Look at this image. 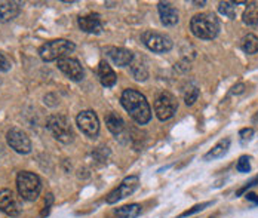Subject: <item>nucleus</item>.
I'll list each match as a JSON object with an SVG mask.
<instances>
[{"instance_id":"6ab92c4d","label":"nucleus","mask_w":258,"mask_h":218,"mask_svg":"<svg viewBox=\"0 0 258 218\" xmlns=\"http://www.w3.org/2000/svg\"><path fill=\"white\" fill-rule=\"evenodd\" d=\"M230 138H223V140H220L206 155H205V161H212V159H218V158H223L227 152H229V149H230Z\"/></svg>"},{"instance_id":"c756f323","label":"nucleus","mask_w":258,"mask_h":218,"mask_svg":"<svg viewBox=\"0 0 258 218\" xmlns=\"http://www.w3.org/2000/svg\"><path fill=\"white\" fill-rule=\"evenodd\" d=\"M52 202H54V196H52V193H48V195H46V199H45V208H43V211L40 213V217L45 218L49 216V211H51Z\"/></svg>"},{"instance_id":"20e7f679","label":"nucleus","mask_w":258,"mask_h":218,"mask_svg":"<svg viewBox=\"0 0 258 218\" xmlns=\"http://www.w3.org/2000/svg\"><path fill=\"white\" fill-rule=\"evenodd\" d=\"M16 190L21 199L27 202H34L40 196L42 181L37 174L30 171H22L16 175Z\"/></svg>"},{"instance_id":"6e6552de","label":"nucleus","mask_w":258,"mask_h":218,"mask_svg":"<svg viewBox=\"0 0 258 218\" xmlns=\"http://www.w3.org/2000/svg\"><path fill=\"white\" fill-rule=\"evenodd\" d=\"M76 123L82 134H85L89 138H95L100 134V119L95 111L92 110H83L77 114Z\"/></svg>"},{"instance_id":"b1692460","label":"nucleus","mask_w":258,"mask_h":218,"mask_svg":"<svg viewBox=\"0 0 258 218\" xmlns=\"http://www.w3.org/2000/svg\"><path fill=\"white\" fill-rule=\"evenodd\" d=\"M218 12L229 19L236 18V4L233 1H221L218 4Z\"/></svg>"},{"instance_id":"2eb2a0df","label":"nucleus","mask_w":258,"mask_h":218,"mask_svg":"<svg viewBox=\"0 0 258 218\" xmlns=\"http://www.w3.org/2000/svg\"><path fill=\"white\" fill-rule=\"evenodd\" d=\"M77 25L82 31L89 33V34H101L103 33V24L100 21L98 13H91L85 16L77 18Z\"/></svg>"},{"instance_id":"9b49d317","label":"nucleus","mask_w":258,"mask_h":218,"mask_svg":"<svg viewBox=\"0 0 258 218\" xmlns=\"http://www.w3.org/2000/svg\"><path fill=\"white\" fill-rule=\"evenodd\" d=\"M0 213L7 217H18L22 213V204L10 189L0 190Z\"/></svg>"},{"instance_id":"f03ea898","label":"nucleus","mask_w":258,"mask_h":218,"mask_svg":"<svg viewBox=\"0 0 258 218\" xmlns=\"http://www.w3.org/2000/svg\"><path fill=\"white\" fill-rule=\"evenodd\" d=\"M190 31L197 39L212 40L220 33V19L211 12L196 13L190 19Z\"/></svg>"},{"instance_id":"7ed1b4c3","label":"nucleus","mask_w":258,"mask_h":218,"mask_svg":"<svg viewBox=\"0 0 258 218\" xmlns=\"http://www.w3.org/2000/svg\"><path fill=\"white\" fill-rule=\"evenodd\" d=\"M76 49V45L67 39H55V40H49L46 43H43L39 48V56L46 61V62H52V61H58L61 58L68 56L70 54H73Z\"/></svg>"},{"instance_id":"f704fd0d","label":"nucleus","mask_w":258,"mask_h":218,"mask_svg":"<svg viewBox=\"0 0 258 218\" xmlns=\"http://www.w3.org/2000/svg\"><path fill=\"white\" fill-rule=\"evenodd\" d=\"M193 4H197V6H205L206 1H193Z\"/></svg>"},{"instance_id":"a878e982","label":"nucleus","mask_w":258,"mask_h":218,"mask_svg":"<svg viewBox=\"0 0 258 218\" xmlns=\"http://www.w3.org/2000/svg\"><path fill=\"white\" fill-rule=\"evenodd\" d=\"M214 202H203V204H197V205H194L193 208H190V210H187V211H184L181 216H178L177 218H187V217H192V216H194V214H197V213H200V211H203L205 208H208V207H211Z\"/></svg>"},{"instance_id":"ddd939ff","label":"nucleus","mask_w":258,"mask_h":218,"mask_svg":"<svg viewBox=\"0 0 258 218\" xmlns=\"http://www.w3.org/2000/svg\"><path fill=\"white\" fill-rule=\"evenodd\" d=\"M157 10H159V16H160V21L163 25L174 27L178 24V21H180L178 9L175 6H172L169 1H160L157 4Z\"/></svg>"},{"instance_id":"39448f33","label":"nucleus","mask_w":258,"mask_h":218,"mask_svg":"<svg viewBox=\"0 0 258 218\" xmlns=\"http://www.w3.org/2000/svg\"><path fill=\"white\" fill-rule=\"evenodd\" d=\"M46 128L54 135V138L63 144H70L74 140V132L70 120L64 114H52L46 120Z\"/></svg>"},{"instance_id":"0eeeda50","label":"nucleus","mask_w":258,"mask_h":218,"mask_svg":"<svg viewBox=\"0 0 258 218\" xmlns=\"http://www.w3.org/2000/svg\"><path fill=\"white\" fill-rule=\"evenodd\" d=\"M178 110V101L171 92H160L154 100V113L160 122H166L175 116Z\"/></svg>"},{"instance_id":"cd10ccee","label":"nucleus","mask_w":258,"mask_h":218,"mask_svg":"<svg viewBox=\"0 0 258 218\" xmlns=\"http://www.w3.org/2000/svg\"><path fill=\"white\" fill-rule=\"evenodd\" d=\"M254 134H256L254 128H244V129H241V132H239L241 141H242V143L251 141V140L254 138Z\"/></svg>"},{"instance_id":"1a4fd4ad","label":"nucleus","mask_w":258,"mask_h":218,"mask_svg":"<svg viewBox=\"0 0 258 218\" xmlns=\"http://www.w3.org/2000/svg\"><path fill=\"white\" fill-rule=\"evenodd\" d=\"M139 186V178L136 175H129L127 177L115 190H112L109 195H107V204L113 205V204H118L119 201L122 199H127L128 196H130Z\"/></svg>"},{"instance_id":"c85d7f7f","label":"nucleus","mask_w":258,"mask_h":218,"mask_svg":"<svg viewBox=\"0 0 258 218\" xmlns=\"http://www.w3.org/2000/svg\"><path fill=\"white\" fill-rule=\"evenodd\" d=\"M10 68H12V61L3 52H0V71L7 73Z\"/></svg>"},{"instance_id":"e433bc0d","label":"nucleus","mask_w":258,"mask_h":218,"mask_svg":"<svg viewBox=\"0 0 258 218\" xmlns=\"http://www.w3.org/2000/svg\"><path fill=\"white\" fill-rule=\"evenodd\" d=\"M0 86H1V79H0Z\"/></svg>"},{"instance_id":"4be33fe9","label":"nucleus","mask_w":258,"mask_h":218,"mask_svg":"<svg viewBox=\"0 0 258 218\" xmlns=\"http://www.w3.org/2000/svg\"><path fill=\"white\" fill-rule=\"evenodd\" d=\"M141 213H142V208L138 204L125 205V207H121L115 211V214L119 218H136L141 216Z\"/></svg>"},{"instance_id":"4468645a","label":"nucleus","mask_w":258,"mask_h":218,"mask_svg":"<svg viewBox=\"0 0 258 218\" xmlns=\"http://www.w3.org/2000/svg\"><path fill=\"white\" fill-rule=\"evenodd\" d=\"M106 52H107V56L112 59V62L118 67H128L133 61V54L125 48L112 46V48H107Z\"/></svg>"},{"instance_id":"423d86ee","label":"nucleus","mask_w":258,"mask_h":218,"mask_svg":"<svg viewBox=\"0 0 258 218\" xmlns=\"http://www.w3.org/2000/svg\"><path fill=\"white\" fill-rule=\"evenodd\" d=\"M141 42L154 54H168L174 48V42L168 34L154 30H145L141 34Z\"/></svg>"},{"instance_id":"9d476101","label":"nucleus","mask_w":258,"mask_h":218,"mask_svg":"<svg viewBox=\"0 0 258 218\" xmlns=\"http://www.w3.org/2000/svg\"><path fill=\"white\" fill-rule=\"evenodd\" d=\"M6 141L10 149L19 155H28L31 152V141L28 135L19 128H10L6 134Z\"/></svg>"},{"instance_id":"412c9836","label":"nucleus","mask_w":258,"mask_h":218,"mask_svg":"<svg viewBox=\"0 0 258 218\" xmlns=\"http://www.w3.org/2000/svg\"><path fill=\"white\" fill-rule=\"evenodd\" d=\"M242 21L244 24L250 25V27H256L258 25V3L257 1H251L247 4L244 13H242Z\"/></svg>"},{"instance_id":"c9c22d12","label":"nucleus","mask_w":258,"mask_h":218,"mask_svg":"<svg viewBox=\"0 0 258 218\" xmlns=\"http://www.w3.org/2000/svg\"><path fill=\"white\" fill-rule=\"evenodd\" d=\"M253 122H254L256 125H258V111H257V113H256V116L253 117Z\"/></svg>"},{"instance_id":"72a5a7b5","label":"nucleus","mask_w":258,"mask_h":218,"mask_svg":"<svg viewBox=\"0 0 258 218\" xmlns=\"http://www.w3.org/2000/svg\"><path fill=\"white\" fill-rule=\"evenodd\" d=\"M247 199H248V201L256 202V204H258V196L257 195H254V193H248V195H247Z\"/></svg>"},{"instance_id":"2f4dec72","label":"nucleus","mask_w":258,"mask_h":218,"mask_svg":"<svg viewBox=\"0 0 258 218\" xmlns=\"http://www.w3.org/2000/svg\"><path fill=\"white\" fill-rule=\"evenodd\" d=\"M258 184V175L254 178V180H251V181H248L242 189H239L238 192H236V196H241V195H244L248 189H251V187H254V186H257Z\"/></svg>"},{"instance_id":"f8f14e48","label":"nucleus","mask_w":258,"mask_h":218,"mask_svg":"<svg viewBox=\"0 0 258 218\" xmlns=\"http://www.w3.org/2000/svg\"><path fill=\"white\" fill-rule=\"evenodd\" d=\"M57 65L71 80L79 82V80H82L85 77V70H83L82 64L76 58H71V56L61 58V59L57 61Z\"/></svg>"},{"instance_id":"5701e85b","label":"nucleus","mask_w":258,"mask_h":218,"mask_svg":"<svg viewBox=\"0 0 258 218\" xmlns=\"http://www.w3.org/2000/svg\"><path fill=\"white\" fill-rule=\"evenodd\" d=\"M241 46H242L244 52L248 54V55H254V54H257L258 37L256 36V34H253V33L244 36V39H242V42H241Z\"/></svg>"},{"instance_id":"bb28decb","label":"nucleus","mask_w":258,"mask_h":218,"mask_svg":"<svg viewBox=\"0 0 258 218\" xmlns=\"http://www.w3.org/2000/svg\"><path fill=\"white\" fill-rule=\"evenodd\" d=\"M250 156H241L238 164H236V169L242 174H247L251 171V164H250Z\"/></svg>"},{"instance_id":"4c0bfd02","label":"nucleus","mask_w":258,"mask_h":218,"mask_svg":"<svg viewBox=\"0 0 258 218\" xmlns=\"http://www.w3.org/2000/svg\"><path fill=\"white\" fill-rule=\"evenodd\" d=\"M211 218H215V217H211Z\"/></svg>"},{"instance_id":"473e14b6","label":"nucleus","mask_w":258,"mask_h":218,"mask_svg":"<svg viewBox=\"0 0 258 218\" xmlns=\"http://www.w3.org/2000/svg\"><path fill=\"white\" fill-rule=\"evenodd\" d=\"M244 92H245V85H244V83L235 85V86L232 88V91H230V94H233V95H241V94H244Z\"/></svg>"},{"instance_id":"f257e3e1","label":"nucleus","mask_w":258,"mask_h":218,"mask_svg":"<svg viewBox=\"0 0 258 218\" xmlns=\"http://www.w3.org/2000/svg\"><path fill=\"white\" fill-rule=\"evenodd\" d=\"M121 104L138 125H145L150 122L151 107H150L147 98L139 91L132 89V88L125 89L121 97Z\"/></svg>"},{"instance_id":"a211bd4d","label":"nucleus","mask_w":258,"mask_h":218,"mask_svg":"<svg viewBox=\"0 0 258 218\" xmlns=\"http://www.w3.org/2000/svg\"><path fill=\"white\" fill-rule=\"evenodd\" d=\"M106 125H107V129L116 137L125 131V122L118 113H109L106 116Z\"/></svg>"},{"instance_id":"7c9ffc66","label":"nucleus","mask_w":258,"mask_h":218,"mask_svg":"<svg viewBox=\"0 0 258 218\" xmlns=\"http://www.w3.org/2000/svg\"><path fill=\"white\" fill-rule=\"evenodd\" d=\"M100 152H101V155L95 150V152L92 153V156H94L100 164H106V162H107V156H109V150H107V147H100Z\"/></svg>"},{"instance_id":"393cba45","label":"nucleus","mask_w":258,"mask_h":218,"mask_svg":"<svg viewBox=\"0 0 258 218\" xmlns=\"http://www.w3.org/2000/svg\"><path fill=\"white\" fill-rule=\"evenodd\" d=\"M199 95H200V91L196 86H190L186 91V94H184V103H186V106H193L197 101Z\"/></svg>"},{"instance_id":"f3484780","label":"nucleus","mask_w":258,"mask_h":218,"mask_svg":"<svg viewBox=\"0 0 258 218\" xmlns=\"http://www.w3.org/2000/svg\"><path fill=\"white\" fill-rule=\"evenodd\" d=\"M22 9L21 1H1L0 3V22H7L15 19Z\"/></svg>"},{"instance_id":"dca6fc26","label":"nucleus","mask_w":258,"mask_h":218,"mask_svg":"<svg viewBox=\"0 0 258 218\" xmlns=\"http://www.w3.org/2000/svg\"><path fill=\"white\" fill-rule=\"evenodd\" d=\"M98 79H100V82H101V85L103 86H106V88H112V86H115L116 85V82H118V76H116V73H115V70L112 68V65L107 62V61H101L100 62V65H98Z\"/></svg>"},{"instance_id":"aec40b11","label":"nucleus","mask_w":258,"mask_h":218,"mask_svg":"<svg viewBox=\"0 0 258 218\" xmlns=\"http://www.w3.org/2000/svg\"><path fill=\"white\" fill-rule=\"evenodd\" d=\"M129 71H130L132 77L136 82H145L148 79V68H147V65L141 59H135L133 58L132 64L129 65Z\"/></svg>"}]
</instances>
